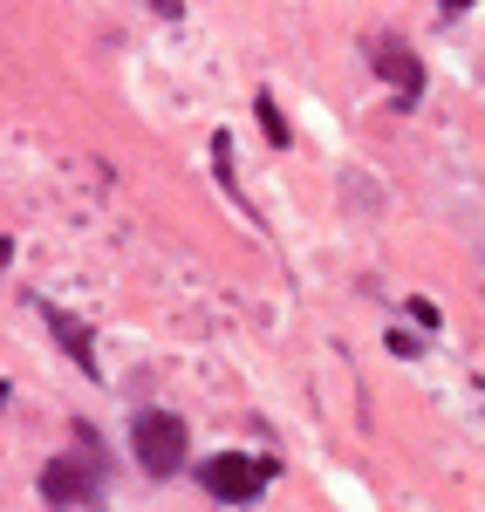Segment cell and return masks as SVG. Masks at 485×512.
<instances>
[{
  "mask_svg": "<svg viewBox=\"0 0 485 512\" xmlns=\"http://www.w3.org/2000/svg\"><path fill=\"white\" fill-rule=\"evenodd\" d=\"M274 458H246V451H219V458H205L199 465V485L212 499H226V506H253L267 485H274Z\"/></svg>",
  "mask_w": 485,
  "mask_h": 512,
  "instance_id": "obj_1",
  "label": "cell"
},
{
  "mask_svg": "<svg viewBox=\"0 0 485 512\" xmlns=\"http://www.w3.org/2000/svg\"><path fill=\"white\" fill-rule=\"evenodd\" d=\"M130 451H137V465L151 478H171L185 465V424L171 410H137L130 417Z\"/></svg>",
  "mask_w": 485,
  "mask_h": 512,
  "instance_id": "obj_2",
  "label": "cell"
},
{
  "mask_svg": "<svg viewBox=\"0 0 485 512\" xmlns=\"http://www.w3.org/2000/svg\"><path fill=\"white\" fill-rule=\"evenodd\" d=\"M82 451H89V458H55V465H41V499H48L55 512L96 506V492H103V465H96L89 431H82Z\"/></svg>",
  "mask_w": 485,
  "mask_h": 512,
  "instance_id": "obj_3",
  "label": "cell"
},
{
  "mask_svg": "<svg viewBox=\"0 0 485 512\" xmlns=\"http://www.w3.org/2000/svg\"><path fill=\"white\" fill-rule=\"evenodd\" d=\"M369 62H376V76L397 89V110H417V96H424V62L410 55V41L369 35Z\"/></svg>",
  "mask_w": 485,
  "mask_h": 512,
  "instance_id": "obj_4",
  "label": "cell"
},
{
  "mask_svg": "<svg viewBox=\"0 0 485 512\" xmlns=\"http://www.w3.org/2000/svg\"><path fill=\"white\" fill-rule=\"evenodd\" d=\"M41 321H48V328H55V342H62V349L76 355V369H82V376H89V383H96V376H103V369H96V342H89V328H82L76 315H62V308H55V301H41Z\"/></svg>",
  "mask_w": 485,
  "mask_h": 512,
  "instance_id": "obj_5",
  "label": "cell"
},
{
  "mask_svg": "<svg viewBox=\"0 0 485 512\" xmlns=\"http://www.w3.org/2000/svg\"><path fill=\"white\" fill-rule=\"evenodd\" d=\"M253 110H260V123H267V137H274V144H287V137H294V130H287V117H281V103H274V96H260V103H253Z\"/></svg>",
  "mask_w": 485,
  "mask_h": 512,
  "instance_id": "obj_6",
  "label": "cell"
}]
</instances>
